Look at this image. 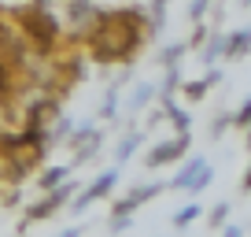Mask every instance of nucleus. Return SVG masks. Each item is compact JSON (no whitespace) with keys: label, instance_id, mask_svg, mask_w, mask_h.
<instances>
[{"label":"nucleus","instance_id":"nucleus-1","mask_svg":"<svg viewBox=\"0 0 251 237\" xmlns=\"http://www.w3.org/2000/svg\"><path fill=\"white\" fill-rule=\"evenodd\" d=\"M115 182H118V167H111V171H103L100 178H96L93 185H89L85 193H81L78 200H74V211H85L89 204H93V200H100V197H107L111 189H115Z\"/></svg>","mask_w":251,"mask_h":237},{"label":"nucleus","instance_id":"nucleus-2","mask_svg":"<svg viewBox=\"0 0 251 237\" xmlns=\"http://www.w3.org/2000/svg\"><path fill=\"white\" fill-rule=\"evenodd\" d=\"M71 193H74V182H71V185H63V182H59L45 200H41V204L30 207V219H48V215H55V207H63L67 200H71Z\"/></svg>","mask_w":251,"mask_h":237},{"label":"nucleus","instance_id":"nucleus-3","mask_svg":"<svg viewBox=\"0 0 251 237\" xmlns=\"http://www.w3.org/2000/svg\"><path fill=\"white\" fill-rule=\"evenodd\" d=\"M23 23H26V30L33 33L37 41H55V23H52V15H48L45 8H37V11H26L23 15Z\"/></svg>","mask_w":251,"mask_h":237},{"label":"nucleus","instance_id":"nucleus-4","mask_svg":"<svg viewBox=\"0 0 251 237\" xmlns=\"http://www.w3.org/2000/svg\"><path fill=\"white\" fill-rule=\"evenodd\" d=\"M159 189H163L159 182H151V185H141V189H129V197H126V200H118V204H115V211H111V215H129L133 207H141L144 200H151Z\"/></svg>","mask_w":251,"mask_h":237},{"label":"nucleus","instance_id":"nucleus-5","mask_svg":"<svg viewBox=\"0 0 251 237\" xmlns=\"http://www.w3.org/2000/svg\"><path fill=\"white\" fill-rule=\"evenodd\" d=\"M185 148H188V134H177V137H174V141L159 145V148L151 152V156H148V167H163L166 159H177V156H181V152H185Z\"/></svg>","mask_w":251,"mask_h":237},{"label":"nucleus","instance_id":"nucleus-6","mask_svg":"<svg viewBox=\"0 0 251 237\" xmlns=\"http://www.w3.org/2000/svg\"><path fill=\"white\" fill-rule=\"evenodd\" d=\"M200 167H207V159L203 156H196V159H188V163L185 167H181V174H177V178H174V189H188V182H192V178H196V171H200Z\"/></svg>","mask_w":251,"mask_h":237},{"label":"nucleus","instance_id":"nucleus-7","mask_svg":"<svg viewBox=\"0 0 251 237\" xmlns=\"http://www.w3.org/2000/svg\"><path fill=\"white\" fill-rule=\"evenodd\" d=\"M222 52L226 56H244L248 52V30H236L229 41H222Z\"/></svg>","mask_w":251,"mask_h":237},{"label":"nucleus","instance_id":"nucleus-8","mask_svg":"<svg viewBox=\"0 0 251 237\" xmlns=\"http://www.w3.org/2000/svg\"><path fill=\"white\" fill-rule=\"evenodd\" d=\"M67 174H71V167H48L45 174H41V189H55V185L63 182V178H67Z\"/></svg>","mask_w":251,"mask_h":237},{"label":"nucleus","instance_id":"nucleus-9","mask_svg":"<svg viewBox=\"0 0 251 237\" xmlns=\"http://www.w3.org/2000/svg\"><path fill=\"white\" fill-rule=\"evenodd\" d=\"M163 108H166V115L174 118V126H177V134H188V115H185V111H181L177 104L170 100V96H166V100H163Z\"/></svg>","mask_w":251,"mask_h":237},{"label":"nucleus","instance_id":"nucleus-10","mask_svg":"<svg viewBox=\"0 0 251 237\" xmlns=\"http://www.w3.org/2000/svg\"><path fill=\"white\" fill-rule=\"evenodd\" d=\"M200 215H203V207H200V204H185L177 215H174V226H177V230H185L188 222H192V219H200Z\"/></svg>","mask_w":251,"mask_h":237},{"label":"nucleus","instance_id":"nucleus-11","mask_svg":"<svg viewBox=\"0 0 251 237\" xmlns=\"http://www.w3.org/2000/svg\"><path fill=\"white\" fill-rule=\"evenodd\" d=\"M211 178H214V171H211V163H207V167H200V171H196V178L188 182V189H192V193L207 189V185H211Z\"/></svg>","mask_w":251,"mask_h":237},{"label":"nucleus","instance_id":"nucleus-12","mask_svg":"<svg viewBox=\"0 0 251 237\" xmlns=\"http://www.w3.org/2000/svg\"><path fill=\"white\" fill-rule=\"evenodd\" d=\"M137 145H141V134H126V137H122V145H118V159H129Z\"/></svg>","mask_w":251,"mask_h":237},{"label":"nucleus","instance_id":"nucleus-13","mask_svg":"<svg viewBox=\"0 0 251 237\" xmlns=\"http://www.w3.org/2000/svg\"><path fill=\"white\" fill-rule=\"evenodd\" d=\"M148 100H151V86H137V89H133V96H129V104H133L137 111H141Z\"/></svg>","mask_w":251,"mask_h":237},{"label":"nucleus","instance_id":"nucleus-14","mask_svg":"<svg viewBox=\"0 0 251 237\" xmlns=\"http://www.w3.org/2000/svg\"><path fill=\"white\" fill-rule=\"evenodd\" d=\"M71 15L74 19H89V15H96V11L89 8V0H71Z\"/></svg>","mask_w":251,"mask_h":237},{"label":"nucleus","instance_id":"nucleus-15","mask_svg":"<svg viewBox=\"0 0 251 237\" xmlns=\"http://www.w3.org/2000/svg\"><path fill=\"white\" fill-rule=\"evenodd\" d=\"M207 93V82H185V96L188 100H200Z\"/></svg>","mask_w":251,"mask_h":237},{"label":"nucleus","instance_id":"nucleus-16","mask_svg":"<svg viewBox=\"0 0 251 237\" xmlns=\"http://www.w3.org/2000/svg\"><path fill=\"white\" fill-rule=\"evenodd\" d=\"M226 219H229V204L222 200V204L211 211V226H226Z\"/></svg>","mask_w":251,"mask_h":237},{"label":"nucleus","instance_id":"nucleus-17","mask_svg":"<svg viewBox=\"0 0 251 237\" xmlns=\"http://www.w3.org/2000/svg\"><path fill=\"white\" fill-rule=\"evenodd\" d=\"M181 52H185V45H170V48H166V52H163V59H166V67H177V63H174V59H177V56Z\"/></svg>","mask_w":251,"mask_h":237},{"label":"nucleus","instance_id":"nucleus-18","mask_svg":"<svg viewBox=\"0 0 251 237\" xmlns=\"http://www.w3.org/2000/svg\"><path fill=\"white\" fill-rule=\"evenodd\" d=\"M248 122H251V108H248V104H244V108L236 111V126L244 130V126H248Z\"/></svg>","mask_w":251,"mask_h":237},{"label":"nucleus","instance_id":"nucleus-19","mask_svg":"<svg viewBox=\"0 0 251 237\" xmlns=\"http://www.w3.org/2000/svg\"><path fill=\"white\" fill-rule=\"evenodd\" d=\"M203 11H207V0H196L192 4V19H203Z\"/></svg>","mask_w":251,"mask_h":237},{"label":"nucleus","instance_id":"nucleus-20","mask_svg":"<svg viewBox=\"0 0 251 237\" xmlns=\"http://www.w3.org/2000/svg\"><path fill=\"white\" fill-rule=\"evenodd\" d=\"M218 52H222V37H214V41H211V48H207V59H214Z\"/></svg>","mask_w":251,"mask_h":237},{"label":"nucleus","instance_id":"nucleus-21","mask_svg":"<svg viewBox=\"0 0 251 237\" xmlns=\"http://www.w3.org/2000/svg\"><path fill=\"white\" fill-rule=\"evenodd\" d=\"M222 237H244V230L240 226H226V234H222Z\"/></svg>","mask_w":251,"mask_h":237},{"label":"nucleus","instance_id":"nucleus-22","mask_svg":"<svg viewBox=\"0 0 251 237\" xmlns=\"http://www.w3.org/2000/svg\"><path fill=\"white\" fill-rule=\"evenodd\" d=\"M59 237H81V226H71V230H63Z\"/></svg>","mask_w":251,"mask_h":237}]
</instances>
